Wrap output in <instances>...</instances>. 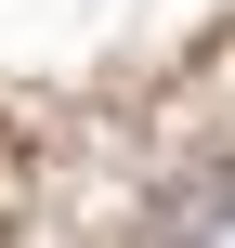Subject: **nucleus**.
<instances>
[{
	"instance_id": "f257e3e1",
	"label": "nucleus",
	"mask_w": 235,
	"mask_h": 248,
	"mask_svg": "<svg viewBox=\"0 0 235 248\" xmlns=\"http://www.w3.org/2000/svg\"><path fill=\"white\" fill-rule=\"evenodd\" d=\"M170 235H183V248H235V170H209V183L170 209Z\"/></svg>"
}]
</instances>
